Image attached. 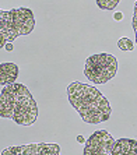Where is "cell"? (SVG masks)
Listing matches in <instances>:
<instances>
[{"mask_svg": "<svg viewBox=\"0 0 137 155\" xmlns=\"http://www.w3.org/2000/svg\"><path fill=\"white\" fill-rule=\"evenodd\" d=\"M67 98L73 108L79 112L83 122L88 124L108 122L112 108L106 97L92 85L74 81L67 87Z\"/></svg>", "mask_w": 137, "mask_h": 155, "instance_id": "obj_1", "label": "cell"}, {"mask_svg": "<svg viewBox=\"0 0 137 155\" xmlns=\"http://www.w3.org/2000/svg\"><path fill=\"white\" fill-rule=\"evenodd\" d=\"M38 105L24 84L3 87L0 92V116L20 126H32L38 117Z\"/></svg>", "mask_w": 137, "mask_h": 155, "instance_id": "obj_2", "label": "cell"}, {"mask_svg": "<svg viewBox=\"0 0 137 155\" xmlns=\"http://www.w3.org/2000/svg\"><path fill=\"white\" fill-rule=\"evenodd\" d=\"M35 27L32 10L27 7L2 10L0 13V48L11 43L18 36L29 35Z\"/></svg>", "mask_w": 137, "mask_h": 155, "instance_id": "obj_3", "label": "cell"}, {"mask_svg": "<svg viewBox=\"0 0 137 155\" xmlns=\"http://www.w3.org/2000/svg\"><path fill=\"white\" fill-rule=\"evenodd\" d=\"M118 66V59L111 53L91 54L84 63V76L94 84H105L116 76Z\"/></svg>", "mask_w": 137, "mask_h": 155, "instance_id": "obj_4", "label": "cell"}, {"mask_svg": "<svg viewBox=\"0 0 137 155\" xmlns=\"http://www.w3.org/2000/svg\"><path fill=\"white\" fill-rule=\"evenodd\" d=\"M115 143L108 130H97L87 138L83 155H109Z\"/></svg>", "mask_w": 137, "mask_h": 155, "instance_id": "obj_5", "label": "cell"}, {"mask_svg": "<svg viewBox=\"0 0 137 155\" xmlns=\"http://www.w3.org/2000/svg\"><path fill=\"white\" fill-rule=\"evenodd\" d=\"M2 155H62V150L56 143H32L4 148Z\"/></svg>", "mask_w": 137, "mask_h": 155, "instance_id": "obj_6", "label": "cell"}, {"mask_svg": "<svg viewBox=\"0 0 137 155\" xmlns=\"http://www.w3.org/2000/svg\"><path fill=\"white\" fill-rule=\"evenodd\" d=\"M20 69L14 63H2L0 64V85L3 87L15 84V80L18 78Z\"/></svg>", "mask_w": 137, "mask_h": 155, "instance_id": "obj_7", "label": "cell"}, {"mask_svg": "<svg viewBox=\"0 0 137 155\" xmlns=\"http://www.w3.org/2000/svg\"><path fill=\"white\" fill-rule=\"evenodd\" d=\"M109 155H137V141L133 138H119Z\"/></svg>", "mask_w": 137, "mask_h": 155, "instance_id": "obj_8", "label": "cell"}, {"mask_svg": "<svg viewBox=\"0 0 137 155\" xmlns=\"http://www.w3.org/2000/svg\"><path fill=\"white\" fill-rule=\"evenodd\" d=\"M116 45H118V48L123 52H133L134 51V42L132 39H129V38H126V36L118 39V43H116Z\"/></svg>", "mask_w": 137, "mask_h": 155, "instance_id": "obj_9", "label": "cell"}, {"mask_svg": "<svg viewBox=\"0 0 137 155\" xmlns=\"http://www.w3.org/2000/svg\"><path fill=\"white\" fill-rule=\"evenodd\" d=\"M120 3V0H97L95 4L101 10H113L115 7H118V4Z\"/></svg>", "mask_w": 137, "mask_h": 155, "instance_id": "obj_10", "label": "cell"}, {"mask_svg": "<svg viewBox=\"0 0 137 155\" xmlns=\"http://www.w3.org/2000/svg\"><path fill=\"white\" fill-rule=\"evenodd\" d=\"M132 27H133V29H134L136 43H137V2L134 3V14H133V20H132Z\"/></svg>", "mask_w": 137, "mask_h": 155, "instance_id": "obj_11", "label": "cell"}, {"mask_svg": "<svg viewBox=\"0 0 137 155\" xmlns=\"http://www.w3.org/2000/svg\"><path fill=\"white\" fill-rule=\"evenodd\" d=\"M123 17H125V15H123V13L122 11H115V13H113V20H115V21H123Z\"/></svg>", "mask_w": 137, "mask_h": 155, "instance_id": "obj_12", "label": "cell"}, {"mask_svg": "<svg viewBox=\"0 0 137 155\" xmlns=\"http://www.w3.org/2000/svg\"><path fill=\"white\" fill-rule=\"evenodd\" d=\"M76 140H77V143H79V144H85V138H84V136H81V134H79V136H77V137H76Z\"/></svg>", "mask_w": 137, "mask_h": 155, "instance_id": "obj_13", "label": "cell"}, {"mask_svg": "<svg viewBox=\"0 0 137 155\" xmlns=\"http://www.w3.org/2000/svg\"><path fill=\"white\" fill-rule=\"evenodd\" d=\"M4 48H6V51H7V52H13V51H14V46H13V43H7V45H6Z\"/></svg>", "mask_w": 137, "mask_h": 155, "instance_id": "obj_14", "label": "cell"}]
</instances>
